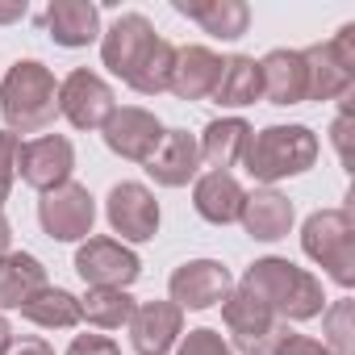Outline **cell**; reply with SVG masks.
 Here are the masks:
<instances>
[{
    "mask_svg": "<svg viewBox=\"0 0 355 355\" xmlns=\"http://www.w3.org/2000/svg\"><path fill=\"white\" fill-rule=\"evenodd\" d=\"M239 284L247 293H255L276 313V322H309V318H322V309H326L322 280L309 268H297L293 259H280V255L255 259Z\"/></svg>",
    "mask_w": 355,
    "mask_h": 355,
    "instance_id": "1",
    "label": "cell"
},
{
    "mask_svg": "<svg viewBox=\"0 0 355 355\" xmlns=\"http://www.w3.org/2000/svg\"><path fill=\"white\" fill-rule=\"evenodd\" d=\"M0 117L9 134H42L59 117V80L38 59H17L0 80Z\"/></svg>",
    "mask_w": 355,
    "mask_h": 355,
    "instance_id": "2",
    "label": "cell"
},
{
    "mask_svg": "<svg viewBox=\"0 0 355 355\" xmlns=\"http://www.w3.org/2000/svg\"><path fill=\"white\" fill-rule=\"evenodd\" d=\"M322 155V142L309 125L293 121V125H263L251 130V142L243 150V171L255 184L272 189L288 175H305Z\"/></svg>",
    "mask_w": 355,
    "mask_h": 355,
    "instance_id": "3",
    "label": "cell"
},
{
    "mask_svg": "<svg viewBox=\"0 0 355 355\" xmlns=\"http://www.w3.org/2000/svg\"><path fill=\"white\" fill-rule=\"evenodd\" d=\"M301 251L338 284L355 288V218L351 209H318L301 226Z\"/></svg>",
    "mask_w": 355,
    "mask_h": 355,
    "instance_id": "4",
    "label": "cell"
},
{
    "mask_svg": "<svg viewBox=\"0 0 355 355\" xmlns=\"http://www.w3.org/2000/svg\"><path fill=\"white\" fill-rule=\"evenodd\" d=\"M309 71V96L305 101H338L355 84V26H343L334 38L313 42L301 51Z\"/></svg>",
    "mask_w": 355,
    "mask_h": 355,
    "instance_id": "5",
    "label": "cell"
},
{
    "mask_svg": "<svg viewBox=\"0 0 355 355\" xmlns=\"http://www.w3.org/2000/svg\"><path fill=\"white\" fill-rule=\"evenodd\" d=\"M38 226L46 239L55 243H84L96 226V197L88 193V184H59L51 193H42L38 201Z\"/></svg>",
    "mask_w": 355,
    "mask_h": 355,
    "instance_id": "6",
    "label": "cell"
},
{
    "mask_svg": "<svg viewBox=\"0 0 355 355\" xmlns=\"http://www.w3.org/2000/svg\"><path fill=\"white\" fill-rule=\"evenodd\" d=\"M105 218H109V230L117 234V243H125V247L130 243H150L159 234V222H163L155 193L138 180H121V184L109 189Z\"/></svg>",
    "mask_w": 355,
    "mask_h": 355,
    "instance_id": "7",
    "label": "cell"
},
{
    "mask_svg": "<svg viewBox=\"0 0 355 355\" xmlns=\"http://www.w3.org/2000/svg\"><path fill=\"white\" fill-rule=\"evenodd\" d=\"M76 276L88 288H130L142 276V259L125 243H117L109 234H96V239L80 243V251H76Z\"/></svg>",
    "mask_w": 355,
    "mask_h": 355,
    "instance_id": "8",
    "label": "cell"
},
{
    "mask_svg": "<svg viewBox=\"0 0 355 355\" xmlns=\"http://www.w3.org/2000/svg\"><path fill=\"white\" fill-rule=\"evenodd\" d=\"M113 109H117V96L105 76L76 67L67 80H59V117H67L76 130H105Z\"/></svg>",
    "mask_w": 355,
    "mask_h": 355,
    "instance_id": "9",
    "label": "cell"
},
{
    "mask_svg": "<svg viewBox=\"0 0 355 355\" xmlns=\"http://www.w3.org/2000/svg\"><path fill=\"white\" fill-rule=\"evenodd\" d=\"M71 171H76V146L63 134L26 138L21 150H17V175H21L34 193H51V189L67 184Z\"/></svg>",
    "mask_w": 355,
    "mask_h": 355,
    "instance_id": "10",
    "label": "cell"
},
{
    "mask_svg": "<svg viewBox=\"0 0 355 355\" xmlns=\"http://www.w3.org/2000/svg\"><path fill=\"white\" fill-rule=\"evenodd\" d=\"M159 42L150 17L142 13H121L109 30H101V63L109 76H117L121 84H130V76L142 67V59L150 55V46Z\"/></svg>",
    "mask_w": 355,
    "mask_h": 355,
    "instance_id": "11",
    "label": "cell"
},
{
    "mask_svg": "<svg viewBox=\"0 0 355 355\" xmlns=\"http://www.w3.org/2000/svg\"><path fill=\"white\" fill-rule=\"evenodd\" d=\"M163 134H167V125H163L150 109H142V105H121V109H113V117H109L105 130H101L105 146H109L117 159H125V163H146V159L155 155V146L163 142Z\"/></svg>",
    "mask_w": 355,
    "mask_h": 355,
    "instance_id": "12",
    "label": "cell"
},
{
    "mask_svg": "<svg viewBox=\"0 0 355 355\" xmlns=\"http://www.w3.org/2000/svg\"><path fill=\"white\" fill-rule=\"evenodd\" d=\"M230 288H234V276H230L226 263H218V259H189V263H180L171 272V280H167L171 297L167 301L180 305L184 313L189 309H214V305L226 301Z\"/></svg>",
    "mask_w": 355,
    "mask_h": 355,
    "instance_id": "13",
    "label": "cell"
},
{
    "mask_svg": "<svg viewBox=\"0 0 355 355\" xmlns=\"http://www.w3.org/2000/svg\"><path fill=\"white\" fill-rule=\"evenodd\" d=\"M125 330L134 355H167L184 334V309L171 301H138Z\"/></svg>",
    "mask_w": 355,
    "mask_h": 355,
    "instance_id": "14",
    "label": "cell"
},
{
    "mask_svg": "<svg viewBox=\"0 0 355 355\" xmlns=\"http://www.w3.org/2000/svg\"><path fill=\"white\" fill-rule=\"evenodd\" d=\"M146 175L159 184V189H184L201 175V146H197V134L189 130H167L163 142L155 146V155L142 163Z\"/></svg>",
    "mask_w": 355,
    "mask_h": 355,
    "instance_id": "15",
    "label": "cell"
},
{
    "mask_svg": "<svg viewBox=\"0 0 355 355\" xmlns=\"http://www.w3.org/2000/svg\"><path fill=\"white\" fill-rule=\"evenodd\" d=\"M222 55L209 46H175V67H171V96L175 101H209L218 80H222Z\"/></svg>",
    "mask_w": 355,
    "mask_h": 355,
    "instance_id": "16",
    "label": "cell"
},
{
    "mask_svg": "<svg viewBox=\"0 0 355 355\" xmlns=\"http://www.w3.org/2000/svg\"><path fill=\"white\" fill-rule=\"evenodd\" d=\"M259 80H263V101L268 105H305L309 96V71H305V55L301 51H268L259 59Z\"/></svg>",
    "mask_w": 355,
    "mask_h": 355,
    "instance_id": "17",
    "label": "cell"
},
{
    "mask_svg": "<svg viewBox=\"0 0 355 355\" xmlns=\"http://www.w3.org/2000/svg\"><path fill=\"white\" fill-rule=\"evenodd\" d=\"M42 26L55 38V46H63V51L101 42V9L88 5V0H51L42 13Z\"/></svg>",
    "mask_w": 355,
    "mask_h": 355,
    "instance_id": "18",
    "label": "cell"
},
{
    "mask_svg": "<svg viewBox=\"0 0 355 355\" xmlns=\"http://www.w3.org/2000/svg\"><path fill=\"white\" fill-rule=\"evenodd\" d=\"M293 222H297V209H293V201H288L284 193H276V189H255V193H247L243 214H239V226H243L255 243H280V239H288Z\"/></svg>",
    "mask_w": 355,
    "mask_h": 355,
    "instance_id": "19",
    "label": "cell"
},
{
    "mask_svg": "<svg viewBox=\"0 0 355 355\" xmlns=\"http://www.w3.org/2000/svg\"><path fill=\"white\" fill-rule=\"evenodd\" d=\"M243 201H247V189L230 171H201L193 180V209L209 226H234L243 214Z\"/></svg>",
    "mask_w": 355,
    "mask_h": 355,
    "instance_id": "20",
    "label": "cell"
},
{
    "mask_svg": "<svg viewBox=\"0 0 355 355\" xmlns=\"http://www.w3.org/2000/svg\"><path fill=\"white\" fill-rule=\"evenodd\" d=\"M171 9L180 17H189V21H197L218 42H234L251 26V9L243 5V0H175Z\"/></svg>",
    "mask_w": 355,
    "mask_h": 355,
    "instance_id": "21",
    "label": "cell"
},
{
    "mask_svg": "<svg viewBox=\"0 0 355 355\" xmlns=\"http://www.w3.org/2000/svg\"><path fill=\"white\" fill-rule=\"evenodd\" d=\"M251 142V121L247 117H214L197 146H201V163H209V171H230L243 163V150Z\"/></svg>",
    "mask_w": 355,
    "mask_h": 355,
    "instance_id": "22",
    "label": "cell"
},
{
    "mask_svg": "<svg viewBox=\"0 0 355 355\" xmlns=\"http://www.w3.org/2000/svg\"><path fill=\"white\" fill-rule=\"evenodd\" d=\"M222 322H226V330L234 334L230 347H247V343H255L259 334H268V330L276 326V313H272L255 293H247L243 284H234V288L226 293V301H222Z\"/></svg>",
    "mask_w": 355,
    "mask_h": 355,
    "instance_id": "23",
    "label": "cell"
},
{
    "mask_svg": "<svg viewBox=\"0 0 355 355\" xmlns=\"http://www.w3.org/2000/svg\"><path fill=\"white\" fill-rule=\"evenodd\" d=\"M42 284H46V268H42L38 255H30V251L0 255V313H5V309H21Z\"/></svg>",
    "mask_w": 355,
    "mask_h": 355,
    "instance_id": "24",
    "label": "cell"
},
{
    "mask_svg": "<svg viewBox=\"0 0 355 355\" xmlns=\"http://www.w3.org/2000/svg\"><path fill=\"white\" fill-rule=\"evenodd\" d=\"M222 109H247L255 101H263V80H259V59L255 55H230L222 63V80L209 96Z\"/></svg>",
    "mask_w": 355,
    "mask_h": 355,
    "instance_id": "25",
    "label": "cell"
},
{
    "mask_svg": "<svg viewBox=\"0 0 355 355\" xmlns=\"http://www.w3.org/2000/svg\"><path fill=\"white\" fill-rule=\"evenodd\" d=\"M21 318L34 322V326H42V330H76V326L84 322L80 297L67 293V288H59V284H42V288L21 305Z\"/></svg>",
    "mask_w": 355,
    "mask_h": 355,
    "instance_id": "26",
    "label": "cell"
},
{
    "mask_svg": "<svg viewBox=\"0 0 355 355\" xmlns=\"http://www.w3.org/2000/svg\"><path fill=\"white\" fill-rule=\"evenodd\" d=\"M134 305H138V301L130 297V288H88V293L80 297V313H84V322L96 326V330H121V326L130 322Z\"/></svg>",
    "mask_w": 355,
    "mask_h": 355,
    "instance_id": "27",
    "label": "cell"
},
{
    "mask_svg": "<svg viewBox=\"0 0 355 355\" xmlns=\"http://www.w3.org/2000/svg\"><path fill=\"white\" fill-rule=\"evenodd\" d=\"M171 67H175V46H171L167 38H159V42L150 46V55L142 59V67L130 76V88H134L138 96H159V92L171 88Z\"/></svg>",
    "mask_w": 355,
    "mask_h": 355,
    "instance_id": "28",
    "label": "cell"
},
{
    "mask_svg": "<svg viewBox=\"0 0 355 355\" xmlns=\"http://www.w3.org/2000/svg\"><path fill=\"white\" fill-rule=\"evenodd\" d=\"M322 326H326L322 343L334 355H351L355 351V305H351V297H338L334 305H326L322 309Z\"/></svg>",
    "mask_w": 355,
    "mask_h": 355,
    "instance_id": "29",
    "label": "cell"
},
{
    "mask_svg": "<svg viewBox=\"0 0 355 355\" xmlns=\"http://www.w3.org/2000/svg\"><path fill=\"white\" fill-rule=\"evenodd\" d=\"M175 355H234V347H230L214 326H197V330L180 334V343H175Z\"/></svg>",
    "mask_w": 355,
    "mask_h": 355,
    "instance_id": "30",
    "label": "cell"
},
{
    "mask_svg": "<svg viewBox=\"0 0 355 355\" xmlns=\"http://www.w3.org/2000/svg\"><path fill=\"white\" fill-rule=\"evenodd\" d=\"M17 150H21V138L0 125V209H5V201L13 193V180H17Z\"/></svg>",
    "mask_w": 355,
    "mask_h": 355,
    "instance_id": "31",
    "label": "cell"
},
{
    "mask_svg": "<svg viewBox=\"0 0 355 355\" xmlns=\"http://www.w3.org/2000/svg\"><path fill=\"white\" fill-rule=\"evenodd\" d=\"M63 355H121V347L109 334H76Z\"/></svg>",
    "mask_w": 355,
    "mask_h": 355,
    "instance_id": "32",
    "label": "cell"
},
{
    "mask_svg": "<svg viewBox=\"0 0 355 355\" xmlns=\"http://www.w3.org/2000/svg\"><path fill=\"white\" fill-rule=\"evenodd\" d=\"M288 334H293V326H288V322H276V326H272L268 334H259L255 343L234 347V355H276V351H280V343H284Z\"/></svg>",
    "mask_w": 355,
    "mask_h": 355,
    "instance_id": "33",
    "label": "cell"
},
{
    "mask_svg": "<svg viewBox=\"0 0 355 355\" xmlns=\"http://www.w3.org/2000/svg\"><path fill=\"white\" fill-rule=\"evenodd\" d=\"M276 355H334V351H330L326 343H318V338H309V334H297V330H293V334L280 343V351H276Z\"/></svg>",
    "mask_w": 355,
    "mask_h": 355,
    "instance_id": "34",
    "label": "cell"
},
{
    "mask_svg": "<svg viewBox=\"0 0 355 355\" xmlns=\"http://www.w3.org/2000/svg\"><path fill=\"white\" fill-rule=\"evenodd\" d=\"M5 355H55V347L42 338V334H21V338H13L9 343V351Z\"/></svg>",
    "mask_w": 355,
    "mask_h": 355,
    "instance_id": "35",
    "label": "cell"
},
{
    "mask_svg": "<svg viewBox=\"0 0 355 355\" xmlns=\"http://www.w3.org/2000/svg\"><path fill=\"white\" fill-rule=\"evenodd\" d=\"M26 0H9V5H0V26H13V21H21L26 17Z\"/></svg>",
    "mask_w": 355,
    "mask_h": 355,
    "instance_id": "36",
    "label": "cell"
},
{
    "mask_svg": "<svg viewBox=\"0 0 355 355\" xmlns=\"http://www.w3.org/2000/svg\"><path fill=\"white\" fill-rule=\"evenodd\" d=\"M13 251V226L5 218V209H0V255H9Z\"/></svg>",
    "mask_w": 355,
    "mask_h": 355,
    "instance_id": "37",
    "label": "cell"
},
{
    "mask_svg": "<svg viewBox=\"0 0 355 355\" xmlns=\"http://www.w3.org/2000/svg\"><path fill=\"white\" fill-rule=\"evenodd\" d=\"M334 146H338V155L347 159V117H338V121H334Z\"/></svg>",
    "mask_w": 355,
    "mask_h": 355,
    "instance_id": "38",
    "label": "cell"
},
{
    "mask_svg": "<svg viewBox=\"0 0 355 355\" xmlns=\"http://www.w3.org/2000/svg\"><path fill=\"white\" fill-rule=\"evenodd\" d=\"M13 338H17V334H13V326H9V318H5V313H0V355H5V351H9V343H13Z\"/></svg>",
    "mask_w": 355,
    "mask_h": 355,
    "instance_id": "39",
    "label": "cell"
}]
</instances>
